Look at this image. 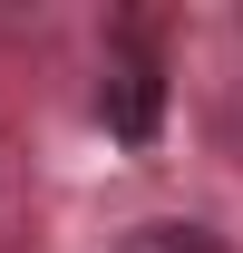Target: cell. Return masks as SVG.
Wrapping results in <instances>:
<instances>
[{
    "label": "cell",
    "instance_id": "cell-1",
    "mask_svg": "<svg viewBox=\"0 0 243 253\" xmlns=\"http://www.w3.org/2000/svg\"><path fill=\"white\" fill-rule=\"evenodd\" d=\"M97 117L117 126L126 146H146V136H156V117H165V78H156L146 49H117V59H107V78H97Z\"/></svg>",
    "mask_w": 243,
    "mask_h": 253
},
{
    "label": "cell",
    "instance_id": "cell-2",
    "mask_svg": "<svg viewBox=\"0 0 243 253\" xmlns=\"http://www.w3.org/2000/svg\"><path fill=\"white\" fill-rule=\"evenodd\" d=\"M117 253H234V244L214 224H195V214H146V224L117 234Z\"/></svg>",
    "mask_w": 243,
    "mask_h": 253
},
{
    "label": "cell",
    "instance_id": "cell-3",
    "mask_svg": "<svg viewBox=\"0 0 243 253\" xmlns=\"http://www.w3.org/2000/svg\"><path fill=\"white\" fill-rule=\"evenodd\" d=\"M224 136H234V156H243V88L224 97Z\"/></svg>",
    "mask_w": 243,
    "mask_h": 253
}]
</instances>
